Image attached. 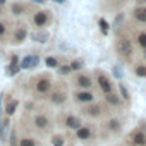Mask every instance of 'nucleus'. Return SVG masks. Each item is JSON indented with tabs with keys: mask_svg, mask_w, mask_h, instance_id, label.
I'll return each instance as SVG.
<instances>
[{
	"mask_svg": "<svg viewBox=\"0 0 146 146\" xmlns=\"http://www.w3.org/2000/svg\"><path fill=\"white\" fill-rule=\"evenodd\" d=\"M119 91H120V98H122L124 102H129V91H127V88H125L124 84H120V83H119Z\"/></svg>",
	"mask_w": 146,
	"mask_h": 146,
	"instance_id": "nucleus-25",
	"label": "nucleus"
},
{
	"mask_svg": "<svg viewBox=\"0 0 146 146\" xmlns=\"http://www.w3.org/2000/svg\"><path fill=\"white\" fill-rule=\"evenodd\" d=\"M19 70H21V67H19V58H17V55H12V58H11V64L7 65L5 74H7V76H16Z\"/></svg>",
	"mask_w": 146,
	"mask_h": 146,
	"instance_id": "nucleus-13",
	"label": "nucleus"
},
{
	"mask_svg": "<svg viewBox=\"0 0 146 146\" xmlns=\"http://www.w3.org/2000/svg\"><path fill=\"white\" fill-rule=\"evenodd\" d=\"M0 12H2V9H0Z\"/></svg>",
	"mask_w": 146,
	"mask_h": 146,
	"instance_id": "nucleus-39",
	"label": "nucleus"
},
{
	"mask_svg": "<svg viewBox=\"0 0 146 146\" xmlns=\"http://www.w3.org/2000/svg\"><path fill=\"white\" fill-rule=\"evenodd\" d=\"M105 100H107L112 107H119V105L122 103V98H120L119 95H115V93H108V95H105Z\"/></svg>",
	"mask_w": 146,
	"mask_h": 146,
	"instance_id": "nucleus-18",
	"label": "nucleus"
},
{
	"mask_svg": "<svg viewBox=\"0 0 146 146\" xmlns=\"http://www.w3.org/2000/svg\"><path fill=\"white\" fill-rule=\"evenodd\" d=\"M98 26H100V31H102L103 35H108V31H110V24H108L105 19H100V21H98Z\"/></svg>",
	"mask_w": 146,
	"mask_h": 146,
	"instance_id": "nucleus-24",
	"label": "nucleus"
},
{
	"mask_svg": "<svg viewBox=\"0 0 146 146\" xmlns=\"http://www.w3.org/2000/svg\"><path fill=\"white\" fill-rule=\"evenodd\" d=\"M81 67H83V62L81 60H74V62L70 64V69L72 70H81Z\"/></svg>",
	"mask_w": 146,
	"mask_h": 146,
	"instance_id": "nucleus-29",
	"label": "nucleus"
},
{
	"mask_svg": "<svg viewBox=\"0 0 146 146\" xmlns=\"http://www.w3.org/2000/svg\"><path fill=\"white\" fill-rule=\"evenodd\" d=\"M74 84H76L79 90H91L93 79H91V76H88V74H78L76 79H74Z\"/></svg>",
	"mask_w": 146,
	"mask_h": 146,
	"instance_id": "nucleus-6",
	"label": "nucleus"
},
{
	"mask_svg": "<svg viewBox=\"0 0 146 146\" xmlns=\"http://www.w3.org/2000/svg\"><path fill=\"white\" fill-rule=\"evenodd\" d=\"M113 74H115V78H119V79L122 78V70H120V67H117V65L113 67Z\"/></svg>",
	"mask_w": 146,
	"mask_h": 146,
	"instance_id": "nucleus-32",
	"label": "nucleus"
},
{
	"mask_svg": "<svg viewBox=\"0 0 146 146\" xmlns=\"http://www.w3.org/2000/svg\"><path fill=\"white\" fill-rule=\"evenodd\" d=\"M33 40H35V41H38V43H45V41L48 40V33H46V31L35 33V35H33Z\"/></svg>",
	"mask_w": 146,
	"mask_h": 146,
	"instance_id": "nucleus-22",
	"label": "nucleus"
},
{
	"mask_svg": "<svg viewBox=\"0 0 146 146\" xmlns=\"http://www.w3.org/2000/svg\"><path fill=\"white\" fill-rule=\"evenodd\" d=\"M95 136V129L91 125H81L78 131H76V137L81 139V141H88Z\"/></svg>",
	"mask_w": 146,
	"mask_h": 146,
	"instance_id": "nucleus-8",
	"label": "nucleus"
},
{
	"mask_svg": "<svg viewBox=\"0 0 146 146\" xmlns=\"http://www.w3.org/2000/svg\"><path fill=\"white\" fill-rule=\"evenodd\" d=\"M120 127H122V124H120V120H119V119H110V120L107 122V129H108V131H112V132H119V131H120Z\"/></svg>",
	"mask_w": 146,
	"mask_h": 146,
	"instance_id": "nucleus-20",
	"label": "nucleus"
},
{
	"mask_svg": "<svg viewBox=\"0 0 146 146\" xmlns=\"http://www.w3.org/2000/svg\"><path fill=\"white\" fill-rule=\"evenodd\" d=\"M83 113L88 115V117H91V119H96V117H100V115L103 113V110H102V107H100L98 103H88V105L83 108Z\"/></svg>",
	"mask_w": 146,
	"mask_h": 146,
	"instance_id": "nucleus-7",
	"label": "nucleus"
},
{
	"mask_svg": "<svg viewBox=\"0 0 146 146\" xmlns=\"http://www.w3.org/2000/svg\"><path fill=\"white\" fill-rule=\"evenodd\" d=\"M17 107H19V102H17V100H9L7 105H5V113H7V117H11V115L17 110Z\"/></svg>",
	"mask_w": 146,
	"mask_h": 146,
	"instance_id": "nucleus-19",
	"label": "nucleus"
},
{
	"mask_svg": "<svg viewBox=\"0 0 146 146\" xmlns=\"http://www.w3.org/2000/svg\"><path fill=\"white\" fill-rule=\"evenodd\" d=\"M38 62H40L38 55H26V57L19 62V67H21V69H33V67L38 65Z\"/></svg>",
	"mask_w": 146,
	"mask_h": 146,
	"instance_id": "nucleus-12",
	"label": "nucleus"
},
{
	"mask_svg": "<svg viewBox=\"0 0 146 146\" xmlns=\"http://www.w3.org/2000/svg\"><path fill=\"white\" fill-rule=\"evenodd\" d=\"M50 21H52V16L48 11H38L33 16V24L36 28H45L46 24H50Z\"/></svg>",
	"mask_w": 146,
	"mask_h": 146,
	"instance_id": "nucleus-3",
	"label": "nucleus"
},
{
	"mask_svg": "<svg viewBox=\"0 0 146 146\" xmlns=\"http://www.w3.org/2000/svg\"><path fill=\"white\" fill-rule=\"evenodd\" d=\"M55 2H57V4H64V2H65V0H55Z\"/></svg>",
	"mask_w": 146,
	"mask_h": 146,
	"instance_id": "nucleus-35",
	"label": "nucleus"
},
{
	"mask_svg": "<svg viewBox=\"0 0 146 146\" xmlns=\"http://www.w3.org/2000/svg\"><path fill=\"white\" fill-rule=\"evenodd\" d=\"M144 58H146V50H144Z\"/></svg>",
	"mask_w": 146,
	"mask_h": 146,
	"instance_id": "nucleus-38",
	"label": "nucleus"
},
{
	"mask_svg": "<svg viewBox=\"0 0 146 146\" xmlns=\"http://www.w3.org/2000/svg\"><path fill=\"white\" fill-rule=\"evenodd\" d=\"M129 143L132 146H146V132L143 129H134L129 134Z\"/></svg>",
	"mask_w": 146,
	"mask_h": 146,
	"instance_id": "nucleus-4",
	"label": "nucleus"
},
{
	"mask_svg": "<svg viewBox=\"0 0 146 146\" xmlns=\"http://www.w3.org/2000/svg\"><path fill=\"white\" fill-rule=\"evenodd\" d=\"M132 17H134L137 23L146 24V5H143V7H136V9L132 11Z\"/></svg>",
	"mask_w": 146,
	"mask_h": 146,
	"instance_id": "nucleus-15",
	"label": "nucleus"
},
{
	"mask_svg": "<svg viewBox=\"0 0 146 146\" xmlns=\"http://www.w3.org/2000/svg\"><path fill=\"white\" fill-rule=\"evenodd\" d=\"M96 81H98V86H100V90L105 93V95H108V93H112L113 91V86H112V83H110V79L105 76V74H98V78H96Z\"/></svg>",
	"mask_w": 146,
	"mask_h": 146,
	"instance_id": "nucleus-9",
	"label": "nucleus"
},
{
	"mask_svg": "<svg viewBox=\"0 0 146 146\" xmlns=\"http://www.w3.org/2000/svg\"><path fill=\"white\" fill-rule=\"evenodd\" d=\"M93 100H95V95H93V91H90V90H79V91H76L74 93V102L76 103H93Z\"/></svg>",
	"mask_w": 146,
	"mask_h": 146,
	"instance_id": "nucleus-5",
	"label": "nucleus"
},
{
	"mask_svg": "<svg viewBox=\"0 0 146 146\" xmlns=\"http://www.w3.org/2000/svg\"><path fill=\"white\" fill-rule=\"evenodd\" d=\"M33 122H35V127H36V129H40V131H46V129L50 127V119H48L46 115H43V113L35 115Z\"/></svg>",
	"mask_w": 146,
	"mask_h": 146,
	"instance_id": "nucleus-11",
	"label": "nucleus"
},
{
	"mask_svg": "<svg viewBox=\"0 0 146 146\" xmlns=\"http://www.w3.org/2000/svg\"><path fill=\"white\" fill-rule=\"evenodd\" d=\"M5 33H7V24L0 21V38H2V36H5Z\"/></svg>",
	"mask_w": 146,
	"mask_h": 146,
	"instance_id": "nucleus-31",
	"label": "nucleus"
},
{
	"mask_svg": "<svg viewBox=\"0 0 146 146\" xmlns=\"http://www.w3.org/2000/svg\"><path fill=\"white\" fill-rule=\"evenodd\" d=\"M136 41H137V45H139L141 48H144V50H146V31H141V33H137V36H136Z\"/></svg>",
	"mask_w": 146,
	"mask_h": 146,
	"instance_id": "nucleus-23",
	"label": "nucleus"
},
{
	"mask_svg": "<svg viewBox=\"0 0 146 146\" xmlns=\"http://www.w3.org/2000/svg\"><path fill=\"white\" fill-rule=\"evenodd\" d=\"M45 64H46L48 67H58V62H57V58H53V57H46Z\"/></svg>",
	"mask_w": 146,
	"mask_h": 146,
	"instance_id": "nucleus-27",
	"label": "nucleus"
},
{
	"mask_svg": "<svg viewBox=\"0 0 146 146\" xmlns=\"http://www.w3.org/2000/svg\"><path fill=\"white\" fill-rule=\"evenodd\" d=\"M35 2H40V4H41V2H45V0H35Z\"/></svg>",
	"mask_w": 146,
	"mask_h": 146,
	"instance_id": "nucleus-37",
	"label": "nucleus"
},
{
	"mask_svg": "<svg viewBox=\"0 0 146 146\" xmlns=\"http://www.w3.org/2000/svg\"><path fill=\"white\" fill-rule=\"evenodd\" d=\"M50 102H52L53 105H62V103L65 102V93H62V91H53V93L50 95Z\"/></svg>",
	"mask_w": 146,
	"mask_h": 146,
	"instance_id": "nucleus-16",
	"label": "nucleus"
},
{
	"mask_svg": "<svg viewBox=\"0 0 146 146\" xmlns=\"http://www.w3.org/2000/svg\"><path fill=\"white\" fill-rule=\"evenodd\" d=\"M72 69H70V65H58V74H69V72H70Z\"/></svg>",
	"mask_w": 146,
	"mask_h": 146,
	"instance_id": "nucleus-28",
	"label": "nucleus"
},
{
	"mask_svg": "<svg viewBox=\"0 0 146 146\" xmlns=\"http://www.w3.org/2000/svg\"><path fill=\"white\" fill-rule=\"evenodd\" d=\"M5 2H7V0H0V5H4Z\"/></svg>",
	"mask_w": 146,
	"mask_h": 146,
	"instance_id": "nucleus-36",
	"label": "nucleus"
},
{
	"mask_svg": "<svg viewBox=\"0 0 146 146\" xmlns=\"http://www.w3.org/2000/svg\"><path fill=\"white\" fill-rule=\"evenodd\" d=\"M26 36H28L26 26H17L16 31H14V36H12V41H14V43H23V41L26 40Z\"/></svg>",
	"mask_w": 146,
	"mask_h": 146,
	"instance_id": "nucleus-14",
	"label": "nucleus"
},
{
	"mask_svg": "<svg viewBox=\"0 0 146 146\" xmlns=\"http://www.w3.org/2000/svg\"><path fill=\"white\" fill-rule=\"evenodd\" d=\"M136 2H137L141 7H143V5H146V0H136Z\"/></svg>",
	"mask_w": 146,
	"mask_h": 146,
	"instance_id": "nucleus-34",
	"label": "nucleus"
},
{
	"mask_svg": "<svg viewBox=\"0 0 146 146\" xmlns=\"http://www.w3.org/2000/svg\"><path fill=\"white\" fill-rule=\"evenodd\" d=\"M134 72H136V76H139V78H146V65H136Z\"/></svg>",
	"mask_w": 146,
	"mask_h": 146,
	"instance_id": "nucleus-26",
	"label": "nucleus"
},
{
	"mask_svg": "<svg viewBox=\"0 0 146 146\" xmlns=\"http://www.w3.org/2000/svg\"><path fill=\"white\" fill-rule=\"evenodd\" d=\"M24 11H26V5L21 4V2H14V4L11 5V12H12L14 16H23Z\"/></svg>",
	"mask_w": 146,
	"mask_h": 146,
	"instance_id": "nucleus-17",
	"label": "nucleus"
},
{
	"mask_svg": "<svg viewBox=\"0 0 146 146\" xmlns=\"http://www.w3.org/2000/svg\"><path fill=\"white\" fill-rule=\"evenodd\" d=\"M64 124H65L67 129H72V131H78V129L83 125V122H81V119H79L78 115H65Z\"/></svg>",
	"mask_w": 146,
	"mask_h": 146,
	"instance_id": "nucleus-10",
	"label": "nucleus"
},
{
	"mask_svg": "<svg viewBox=\"0 0 146 146\" xmlns=\"http://www.w3.org/2000/svg\"><path fill=\"white\" fill-rule=\"evenodd\" d=\"M115 48H117V53H119V55H122L124 58L131 57V55H132V52H134L131 40H129V38H125V36L117 38V41H115Z\"/></svg>",
	"mask_w": 146,
	"mask_h": 146,
	"instance_id": "nucleus-1",
	"label": "nucleus"
},
{
	"mask_svg": "<svg viewBox=\"0 0 146 146\" xmlns=\"http://www.w3.org/2000/svg\"><path fill=\"white\" fill-rule=\"evenodd\" d=\"M52 86H53L52 78H48V76H41V78L36 81V84H35V93H38V95H46V93H50Z\"/></svg>",
	"mask_w": 146,
	"mask_h": 146,
	"instance_id": "nucleus-2",
	"label": "nucleus"
},
{
	"mask_svg": "<svg viewBox=\"0 0 146 146\" xmlns=\"http://www.w3.org/2000/svg\"><path fill=\"white\" fill-rule=\"evenodd\" d=\"M19 146H38V141H35L29 136H24V137L19 139Z\"/></svg>",
	"mask_w": 146,
	"mask_h": 146,
	"instance_id": "nucleus-21",
	"label": "nucleus"
},
{
	"mask_svg": "<svg viewBox=\"0 0 146 146\" xmlns=\"http://www.w3.org/2000/svg\"><path fill=\"white\" fill-rule=\"evenodd\" d=\"M53 146H64V137L62 136H53Z\"/></svg>",
	"mask_w": 146,
	"mask_h": 146,
	"instance_id": "nucleus-30",
	"label": "nucleus"
},
{
	"mask_svg": "<svg viewBox=\"0 0 146 146\" xmlns=\"http://www.w3.org/2000/svg\"><path fill=\"white\" fill-rule=\"evenodd\" d=\"M122 19H124V16H122V14H120V16H117V17H115V24L122 23Z\"/></svg>",
	"mask_w": 146,
	"mask_h": 146,
	"instance_id": "nucleus-33",
	"label": "nucleus"
}]
</instances>
